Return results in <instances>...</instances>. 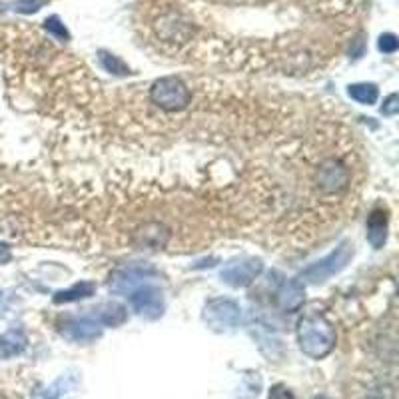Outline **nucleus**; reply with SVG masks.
Segmentation results:
<instances>
[{"mask_svg":"<svg viewBox=\"0 0 399 399\" xmlns=\"http://www.w3.org/2000/svg\"><path fill=\"white\" fill-rule=\"evenodd\" d=\"M318 399H325V398H318Z\"/></svg>","mask_w":399,"mask_h":399,"instance_id":"412c9836","label":"nucleus"},{"mask_svg":"<svg viewBox=\"0 0 399 399\" xmlns=\"http://www.w3.org/2000/svg\"><path fill=\"white\" fill-rule=\"evenodd\" d=\"M130 304L140 316H146L150 320H156L164 313V297L162 292L154 285H142L132 292Z\"/></svg>","mask_w":399,"mask_h":399,"instance_id":"423d86ee","label":"nucleus"},{"mask_svg":"<svg viewBox=\"0 0 399 399\" xmlns=\"http://www.w3.org/2000/svg\"><path fill=\"white\" fill-rule=\"evenodd\" d=\"M348 94L360 104H374L379 96L375 84H351L348 88Z\"/></svg>","mask_w":399,"mask_h":399,"instance_id":"4468645a","label":"nucleus"},{"mask_svg":"<svg viewBox=\"0 0 399 399\" xmlns=\"http://www.w3.org/2000/svg\"><path fill=\"white\" fill-rule=\"evenodd\" d=\"M270 399H296L294 393L290 389H285L283 386H276L270 391Z\"/></svg>","mask_w":399,"mask_h":399,"instance_id":"a211bd4d","label":"nucleus"},{"mask_svg":"<svg viewBox=\"0 0 399 399\" xmlns=\"http://www.w3.org/2000/svg\"><path fill=\"white\" fill-rule=\"evenodd\" d=\"M387 240V216L384 212L375 210L374 214L367 218V242L374 245L375 250H379L386 244Z\"/></svg>","mask_w":399,"mask_h":399,"instance_id":"9d476101","label":"nucleus"},{"mask_svg":"<svg viewBox=\"0 0 399 399\" xmlns=\"http://www.w3.org/2000/svg\"><path fill=\"white\" fill-rule=\"evenodd\" d=\"M25 2H28V4H34V6L39 4V0H25Z\"/></svg>","mask_w":399,"mask_h":399,"instance_id":"aec40b11","label":"nucleus"},{"mask_svg":"<svg viewBox=\"0 0 399 399\" xmlns=\"http://www.w3.org/2000/svg\"><path fill=\"white\" fill-rule=\"evenodd\" d=\"M98 58H100V65L106 72H110V74H116V76H128L130 74V68L128 65L116 56V54H110V52L106 50H100L98 52Z\"/></svg>","mask_w":399,"mask_h":399,"instance_id":"f8f14e48","label":"nucleus"},{"mask_svg":"<svg viewBox=\"0 0 399 399\" xmlns=\"http://www.w3.org/2000/svg\"><path fill=\"white\" fill-rule=\"evenodd\" d=\"M297 344L308 358L322 360L335 348V332L332 323L318 313L306 316L297 323Z\"/></svg>","mask_w":399,"mask_h":399,"instance_id":"f257e3e1","label":"nucleus"},{"mask_svg":"<svg viewBox=\"0 0 399 399\" xmlns=\"http://www.w3.org/2000/svg\"><path fill=\"white\" fill-rule=\"evenodd\" d=\"M96 292V285L92 282H78L72 288H68L65 292H58L54 296V304H68V302H78L84 297H90Z\"/></svg>","mask_w":399,"mask_h":399,"instance_id":"9b49d317","label":"nucleus"},{"mask_svg":"<svg viewBox=\"0 0 399 399\" xmlns=\"http://www.w3.org/2000/svg\"><path fill=\"white\" fill-rule=\"evenodd\" d=\"M204 320L212 330H232L242 320V309L234 302L226 297H216L210 299L204 309Z\"/></svg>","mask_w":399,"mask_h":399,"instance_id":"20e7f679","label":"nucleus"},{"mask_svg":"<svg viewBox=\"0 0 399 399\" xmlns=\"http://www.w3.org/2000/svg\"><path fill=\"white\" fill-rule=\"evenodd\" d=\"M148 100L166 114H178L192 106L194 92L182 78L164 76L150 84Z\"/></svg>","mask_w":399,"mask_h":399,"instance_id":"f03ea898","label":"nucleus"},{"mask_svg":"<svg viewBox=\"0 0 399 399\" xmlns=\"http://www.w3.org/2000/svg\"><path fill=\"white\" fill-rule=\"evenodd\" d=\"M44 28L48 30V34L54 36L56 40H68L70 39V34H68V30H66V26L60 22V18L58 16H50V18H46V22H44Z\"/></svg>","mask_w":399,"mask_h":399,"instance_id":"2eb2a0df","label":"nucleus"},{"mask_svg":"<svg viewBox=\"0 0 399 399\" xmlns=\"http://www.w3.org/2000/svg\"><path fill=\"white\" fill-rule=\"evenodd\" d=\"M381 112L386 114V116H395L399 112V104H398V94H391L389 98L386 100L384 104V108H381Z\"/></svg>","mask_w":399,"mask_h":399,"instance_id":"f3484780","label":"nucleus"},{"mask_svg":"<svg viewBox=\"0 0 399 399\" xmlns=\"http://www.w3.org/2000/svg\"><path fill=\"white\" fill-rule=\"evenodd\" d=\"M126 320V309L122 308V306H118V304H106L100 308V313H98V322L102 323V325H120V323H124Z\"/></svg>","mask_w":399,"mask_h":399,"instance_id":"ddd939ff","label":"nucleus"},{"mask_svg":"<svg viewBox=\"0 0 399 399\" xmlns=\"http://www.w3.org/2000/svg\"><path fill=\"white\" fill-rule=\"evenodd\" d=\"M11 259V250L4 244H0V264H6Z\"/></svg>","mask_w":399,"mask_h":399,"instance_id":"6ab92c4d","label":"nucleus"},{"mask_svg":"<svg viewBox=\"0 0 399 399\" xmlns=\"http://www.w3.org/2000/svg\"><path fill=\"white\" fill-rule=\"evenodd\" d=\"M60 334L65 335L68 341H76V344H88L94 341L96 337L102 334V323L96 318H66L60 323Z\"/></svg>","mask_w":399,"mask_h":399,"instance_id":"39448f33","label":"nucleus"},{"mask_svg":"<svg viewBox=\"0 0 399 399\" xmlns=\"http://www.w3.org/2000/svg\"><path fill=\"white\" fill-rule=\"evenodd\" d=\"M304 297H306V290L304 283L299 280H288L283 283L282 290L278 292V304L283 311L294 313L297 309L304 306Z\"/></svg>","mask_w":399,"mask_h":399,"instance_id":"6e6552de","label":"nucleus"},{"mask_svg":"<svg viewBox=\"0 0 399 399\" xmlns=\"http://www.w3.org/2000/svg\"><path fill=\"white\" fill-rule=\"evenodd\" d=\"M351 258H353V245L349 242H344L337 245L332 254H327L325 258L311 264L309 268L302 271V280H306L308 283H323L325 280L334 278L335 273L346 270Z\"/></svg>","mask_w":399,"mask_h":399,"instance_id":"7ed1b4c3","label":"nucleus"},{"mask_svg":"<svg viewBox=\"0 0 399 399\" xmlns=\"http://www.w3.org/2000/svg\"><path fill=\"white\" fill-rule=\"evenodd\" d=\"M264 271V264L256 258L236 262L222 271V280L232 288H245Z\"/></svg>","mask_w":399,"mask_h":399,"instance_id":"0eeeda50","label":"nucleus"},{"mask_svg":"<svg viewBox=\"0 0 399 399\" xmlns=\"http://www.w3.org/2000/svg\"><path fill=\"white\" fill-rule=\"evenodd\" d=\"M28 346V337L22 330H11L0 335V360H11L20 356Z\"/></svg>","mask_w":399,"mask_h":399,"instance_id":"1a4fd4ad","label":"nucleus"},{"mask_svg":"<svg viewBox=\"0 0 399 399\" xmlns=\"http://www.w3.org/2000/svg\"><path fill=\"white\" fill-rule=\"evenodd\" d=\"M377 46H379V50L384 52V54H393V52L398 50L399 40H398V36H395V34L387 32V34H381V36H379V42H377Z\"/></svg>","mask_w":399,"mask_h":399,"instance_id":"dca6fc26","label":"nucleus"}]
</instances>
